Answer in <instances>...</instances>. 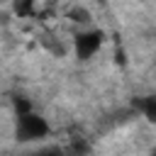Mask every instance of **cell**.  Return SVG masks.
Masks as SVG:
<instances>
[{
	"label": "cell",
	"mask_w": 156,
	"mask_h": 156,
	"mask_svg": "<svg viewBox=\"0 0 156 156\" xmlns=\"http://www.w3.org/2000/svg\"><path fill=\"white\" fill-rule=\"evenodd\" d=\"M15 12H17L20 17H27V15L34 12V5H32V2H17V5H15Z\"/></svg>",
	"instance_id": "6"
},
{
	"label": "cell",
	"mask_w": 156,
	"mask_h": 156,
	"mask_svg": "<svg viewBox=\"0 0 156 156\" xmlns=\"http://www.w3.org/2000/svg\"><path fill=\"white\" fill-rule=\"evenodd\" d=\"M102 39H105V34H102L100 29L80 32V34L76 37V41H73V46H76V56H78L80 61H88V58L102 46Z\"/></svg>",
	"instance_id": "2"
},
{
	"label": "cell",
	"mask_w": 156,
	"mask_h": 156,
	"mask_svg": "<svg viewBox=\"0 0 156 156\" xmlns=\"http://www.w3.org/2000/svg\"><path fill=\"white\" fill-rule=\"evenodd\" d=\"M29 156H63V149L56 146V144H51V146H44V149H39V151L29 154Z\"/></svg>",
	"instance_id": "5"
},
{
	"label": "cell",
	"mask_w": 156,
	"mask_h": 156,
	"mask_svg": "<svg viewBox=\"0 0 156 156\" xmlns=\"http://www.w3.org/2000/svg\"><path fill=\"white\" fill-rule=\"evenodd\" d=\"M49 134V124L37 112H27L17 117V139L20 141H37Z\"/></svg>",
	"instance_id": "1"
},
{
	"label": "cell",
	"mask_w": 156,
	"mask_h": 156,
	"mask_svg": "<svg viewBox=\"0 0 156 156\" xmlns=\"http://www.w3.org/2000/svg\"><path fill=\"white\" fill-rule=\"evenodd\" d=\"M15 112L20 117V115H27V112H34V110H32V102L27 98H15Z\"/></svg>",
	"instance_id": "4"
},
{
	"label": "cell",
	"mask_w": 156,
	"mask_h": 156,
	"mask_svg": "<svg viewBox=\"0 0 156 156\" xmlns=\"http://www.w3.org/2000/svg\"><path fill=\"white\" fill-rule=\"evenodd\" d=\"M151 156H156V146H154V149H151Z\"/></svg>",
	"instance_id": "9"
},
{
	"label": "cell",
	"mask_w": 156,
	"mask_h": 156,
	"mask_svg": "<svg viewBox=\"0 0 156 156\" xmlns=\"http://www.w3.org/2000/svg\"><path fill=\"white\" fill-rule=\"evenodd\" d=\"M136 107L144 112V117H146L151 124H156V95H149V98H144V100H136Z\"/></svg>",
	"instance_id": "3"
},
{
	"label": "cell",
	"mask_w": 156,
	"mask_h": 156,
	"mask_svg": "<svg viewBox=\"0 0 156 156\" xmlns=\"http://www.w3.org/2000/svg\"><path fill=\"white\" fill-rule=\"evenodd\" d=\"M71 154L73 156H85L88 154V144L85 141H73L71 144Z\"/></svg>",
	"instance_id": "7"
},
{
	"label": "cell",
	"mask_w": 156,
	"mask_h": 156,
	"mask_svg": "<svg viewBox=\"0 0 156 156\" xmlns=\"http://www.w3.org/2000/svg\"><path fill=\"white\" fill-rule=\"evenodd\" d=\"M71 17H73L76 22H88V20H90V15H88V12L83 10V7H76V10L71 12Z\"/></svg>",
	"instance_id": "8"
}]
</instances>
